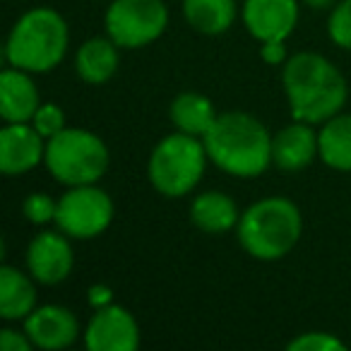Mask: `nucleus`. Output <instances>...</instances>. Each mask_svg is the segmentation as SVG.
Returning <instances> with one entry per match:
<instances>
[{"label":"nucleus","mask_w":351,"mask_h":351,"mask_svg":"<svg viewBox=\"0 0 351 351\" xmlns=\"http://www.w3.org/2000/svg\"><path fill=\"white\" fill-rule=\"evenodd\" d=\"M282 87L291 118L311 125H322L341 113L349 97V84L341 70L315 51L289 56L282 65Z\"/></svg>","instance_id":"nucleus-1"},{"label":"nucleus","mask_w":351,"mask_h":351,"mask_svg":"<svg viewBox=\"0 0 351 351\" xmlns=\"http://www.w3.org/2000/svg\"><path fill=\"white\" fill-rule=\"evenodd\" d=\"M202 140L212 164L234 178H258L272 164V135L253 113H219Z\"/></svg>","instance_id":"nucleus-2"},{"label":"nucleus","mask_w":351,"mask_h":351,"mask_svg":"<svg viewBox=\"0 0 351 351\" xmlns=\"http://www.w3.org/2000/svg\"><path fill=\"white\" fill-rule=\"evenodd\" d=\"M303 234V217L296 202L272 195L253 202L241 212L236 236L250 258L260 263H277L296 248Z\"/></svg>","instance_id":"nucleus-3"},{"label":"nucleus","mask_w":351,"mask_h":351,"mask_svg":"<svg viewBox=\"0 0 351 351\" xmlns=\"http://www.w3.org/2000/svg\"><path fill=\"white\" fill-rule=\"evenodd\" d=\"M70 46V27L53 8H32L12 25L5 41V60L32 75L51 73L63 63Z\"/></svg>","instance_id":"nucleus-4"},{"label":"nucleus","mask_w":351,"mask_h":351,"mask_svg":"<svg viewBox=\"0 0 351 351\" xmlns=\"http://www.w3.org/2000/svg\"><path fill=\"white\" fill-rule=\"evenodd\" d=\"M207 147L202 137L171 132L154 145L147 161V178L164 197H186L200 186L205 176Z\"/></svg>","instance_id":"nucleus-5"},{"label":"nucleus","mask_w":351,"mask_h":351,"mask_svg":"<svg viewBox=\"0 0 351 351\" xmlns=\"http://www.w3.org/2000/svg\"><path fill=\"white\" fill-rule=\"evenodd\" d=\"M111 164L106 142L84 128H65L46 140L44 166L65 188L99 183Z\"/></svg>","instance_id":"nucleus-6"},{"label":"nucleus","mask_w":351,"mask_h":351,"mask_svg":"<svg viewBox=\"0 0 351 351\" xmlns=\"http://www.w3.org/2000/svg\"><path fill=\"white\" fill-rule=\"evenodd\" d=\"M104 27L121 49H145L166 32L169 8L164 0H113Z\"/></svg>","instance_id":"nucleus-7"},{"label":"nucleus","mask_w":351,"mask_h":351,"mask_svg":"<svg viewBox=\"0 0 351 351\" xmlns=\"http://www.w3.org/2000/svg\"><path fill=\"white\" fill-rule=\"evenodd\" d=\"M113 215L116 207L111 195L97 183H89V186L68 188L58 197L53 224L73 241H92L111 226Z\"/></svg>","instance_id":"nucleus-8"},{"label":"nucleus","mask_w":351,"mask_h":351,"mask_svg":"<svg viewBox=\"0 0 351 351\" xmlns=\"http://www.w3.org/2000/svg\"><path fill=\"white\" fill-rule=\"evenodd\" d=\"M89 351H137L140 349V325L128 308L111 303L94 311L82 332Z\"/></svg>","instance_id":"nucleus-9"},{"label":"nucleus","mask_w":351,"mask_h":351,"mask_svg":"<svg viewBox=\"0 0 351 351\" xmlns=\"http://www.w3.org/2000/svg\"><path fill=\"white\" fill-rule=\"evenodd\" d=\"M70 236L63 231H41L27 245V269L44 287L63 284L73 274L75 253Z\"/></svg>","instance_id":"nucleus-10"},{"label":"nucleus","mask_w":351,"mask_h":351,"mask_svg":"<svg viewBox=\"0 0 351 351\" xmlns=\"http://www.w3.org/2000/svg\"><path fill=\"white\" fill-rule=\"evenodd\" d=\"M298 0H243L241 20L253 39H289L298 25Z\"/></svg>","instance_id":"nucleus-11"},{"label":"nucleus","mask_w":351,"mask_h":351,"mask_svg":"<svg viewBox=\"0 0 351 351\" xmlns=\"http://www.w3.org/2000/svg\"><path fill=\"white\" fill-rule=\"evenodd\" d=\"M25 330L36 349L44 351H60L68 349L80 337V320L70 308L58 303H46L36 306L25 317Z\"/></svg>","instance_id":"nucleus-12"},{"label":"nucleus","mask_w":351,"mask_h":351,"mask_svg":"<svg viewBox=\"0 0 351 351\" xmlns=\"http://www.w3.org/2000/svg\"><path fill=\"white\" fill-rule=\"evenodd\" d=\"M46 156V137L32 123H5L0 130V171L5 176L29 173Z\"/></svg>","instance_id":"nucleus-13"},{"label":"nucleus","mask_w":351,"mask_h":351,"mask_svg":"<svg viewBox=\"0 0 351 351\" xmlns=\"http://www.w3.org/2000/svg\"><path fill=\"white\" fill-rule=\"evenodd\" d=\"M315 156H320V145L311 123L293 121L272 135V164L287 173L308 169Z\"/></svg>","instance_id":"nucleus-14"},{"label":"nucleus","mask_w":351,"mask_h":351,"mask_svg":"<svg viewBox=\"0 0 351 351\" xmlns=\"http://www.w3.org/2000/svg\"><path fill=\"white\" fill-rule=\"evenodd\" d=\"M41 106V94L32 73L8 65L0 75V116L5 123H32Z\"/></svg>","instance_id":"nucleus-15"},{"label":"nucleus","mask_w":351,"mask_h":351,"mask_svg":"<svg viewBox=\"0 0 351 351\" xmlns=\"http://www.w3.org/2000/svg\"><path fill=\"white\" fill-rule=\"evenodd\" d=\"M118 51H121V46L108 34L82 41L77 56H75V70H77L80 80L92 84V87L106 84L118 73V63H121Z\"/></svg>","instance_id":"nucleus-16"},{"label":"nucleus","mask_w":351,"mask_h":351,"mask_svg":"<svg viewBox=\"0 0 351 351\" xmlns=\"http://www.w3.org/2000/svg\"><path fill=\"white\" fill-rule=\"evenodd\" d=\"M36 279L25 274L20 267L3 265L0 267V317L8 322L25 320L36 303Z\"/></svg>","instance_id":"nucleus-17"},{"label":"nucleus","mask_w":351,"mask_h":351,"mask_svg":"<svg viewBox=\"0 0 351 351\" xmlns=\"http://www.w3.org/2000/svg\"><path fill=\"white\" fill-rule=\"evenodd\" d=\"M239 219L241 212L236 207V202L221 191L200 193L191 205V221L210 236H219L236 229Z\"/></svg>","instance_id":"nucleus-18"},{"label":"nucleus","mask_w":351,"mask_h":351,"mask_svg":"<svg viewBox=\"0 0 351 351\" xmlns=\"http://www.w3.org/2000/svg\"><path fill=\"white\" fill-rule=\"evenodd\" d=\"M171 123L178 132H186V135L205 137L210 132V128L217 121V108L212 104L210 97L200 92H181L178 97L171 101L169 108Z\"/></svg>","instance_id":"nucleus-19"},{"label":"nucleus","mask_w":351,"mask_h":351,"mask_svg":"<svg viewBox=\"0 0 351 351\" xmlns=\"http://www.w3.org/2000/svg\"><path fill=\"white\" fill-rule=\"evenodd\" d=\"M239 15L236 0H183V17L195 32L219 36L231 29Z\"/></svg>","instance_id":"nucleus-20"},{"label":"nucleus","mask_w":351,"mask_h":351,"mask_svg":"<svg viewBox=\"0 0 351 351\" xmlns=\"http://www.w3.org/2000/svg\"><path fill=\"white\" fill-rule=\"evenodd\" d=\"M320 159L335 171H351V113H337L317 130Z\"/></svg>","instance_id":"nucleus-21"},{"label":"nucleus","mask_w":351,"mask_h":351,"mask_svg":"<svg viewBox=\"0 0 351 351\" xmlns=\"http://www.w3.org/2000/svg\"><path fill=\"white\" fill-rule=\"evenodd\" d=\"M22 212H25L27 221L34 226H46L56 221V212H58V200L49 193H29L22 202Z\"/></svg>","instance_id":"nucleus-22"},{"label":"nucleus","mask_w":351,"mask_h":351,"mask_svg":"<svg viewBox=\"0 0 351 351\" xmlns=\"http://www.w3.org/2000/svg\"><path fill=\"white\" fill-rule=\"evenodd\" d=\"M327 34L332 44L351 51V0H339L327 20Z\"/></svg>","instance_id":"nucleus-23"},{"label":"nucleus","mask_w":351,"mask_h":351,"mask_svg":"<svg viewBox=\"0 0 351 351\" xmlns=\"http://www.w3.org/2000/svg\"><path fill=\"white\" fill-rule=\"evenodd\" d=\"M289 351H344L346 341H341L339 337H335L332 332H301L298 337H293L287 344Z\"/></svg>","instance_id":"nucleus-24"},{"label":"nucleus","mask_w":351,"mask_h":351,"mask_svg":"<svg viewBox=\"0 0 351 351\" xmlns=\"http://www.w3.org/2000/svg\"><path fill=\"white\" fill-rule=\"evenodd\" d=\"M32 125L36 128V130L41 132V135L49 140V137L58 135L60 130H65V111L58 106V104H41L39 111L34 113V118H32Z\"/></svg>","instance_id":"nucleus-25"},{"label":"nucleus","mask_w":351,"mask_h":351,"mask_svg":"<svg viewBox=\"0 0 351 351\" xmlns=\"http://www.w3.org/2000/svg\"><path fill=\"white\" fill-rule=\"evenodd\" d=\"M0 346L3 351H32L36 349L34 341L29 339L27 330H12V327H5V330H0Z\"/></svg>","instance_id":"nucleus-26"},{"label":"nucleus","mask_w":351,"mask_h":351,"mask_svg":"<svg viewBox=\"0 0 351 351\" xmlns=\"http://www.w3.org/2000/svg\"><path fill=\"white\" fill-rule=\"evenodd\" d=\"M260 58L267 65H284L289 60L287 39H272L260 44Z\"/></svg>","instance_id":"nucleus-27"},{"label":"nucleus","mask_w":351,"mask_h":351,"mask_svg":"<svg viewBox=\"0 0 351 351\" xmlns=\"http://www.w3.org/2000/svg\"><path fill=\"white\" fill-rule=\"evenodd\" d=\"M87 301H89V306H92L94 311L116 303V301H113V289L106 287V284H92V287H89V291H87Z\"/></svg>","instance_id":"nucleus-28"},{"label":"nucleus","mask_w":351,"mask_h":351,"mask_svg":"<svg viewBox=\"0 0 351 351\" xmlns=\"http://www.w3.org/2000/svg\"><path fill=\"white\" fill-rule=\"evenodd\" d=\"M339 0H303V5L313 8V10H327V8H335Z\"/></svg>","instance_id":"nucleus-29"}]
</instances>
